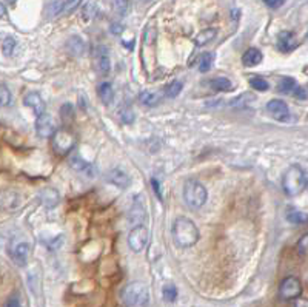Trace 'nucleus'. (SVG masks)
<instances>
[{
	"label": "nucleus",
	"instance_id": "36",
	"mask_svg": "<svg viewBox=\"0 0 308 307\" xmlns=\"http://www.w3.org/2000/svg\"><path fill=\"white\" fill-rule=\"evenodd\" d=\"M84 2V0H66V2H63V14H71L72 11L77 10V7H79L81 4Z\"/></svg>",
	"mask_w": 308,
	"mask_h": 307
},
{
	"label": "nucleus",
	"instance_id": "29",
	"mask_svg": "<svg viewBox=\"0 0 308 307\" xmlns=\"http://www.w3.org/2000/svg\"><path fill=\"white\" fill-rule=\"evenodd\" d=\"M182 88H184L182 82H179V81H173L170 85H167L165 93H167V96H168V97H171V99H173V97H177L179 94H181Z\"/></svg>",
	"mask_w": 308,
	"mask_h": 307
},
{
	"label": "nucleus",
	"instance_id": "13",
	"mask_svg": "<svg viewBox=\"0 0 308 307\" xmlns=\"http://www.w3.org/2000/svg\"><path fill=\"white\" fill-rule=\"evenodd\" d=\"M23 104L27 105V107H30L34 111L36 117L46 111V107H45V102H43L42 96L39 93H36V91H31V93H28L27 96H25Z\"/></svg>",
	"mask_w": 308,
	"mask_h": 307
},
{
	"label": "nucleus",
	"instance_id": "4",
	"mask_svg": "<svg viewBox=\"0 0 308 307\" xmlns=\"http://www.w3.org/2000/svg\"><path fill=\"white\" fill-rule=\"evenodd\" d=\"M184 199L187 206L193 210L203 207V204L208 199V192L196 179H188L184 186Z\"/></svg>",
	"mask_w": 308,
	"mask_h": 307
},
{
	"label": "nucleus",
	"instance_id": "12",
	"mask_svg": "<svg viewBox=\"0 0 308 307\" xmlns=\"http://www.w3.org/2000/svg\"><path fill=\"white\" fill-rule=\"evenodd\" d=\"M22 206V196L14 190H2L0 192V209L13 212Z\"/></svg>",
	"mask_w": 308,
	"mask_h": 307
},
{
	"label": "nucleus",
	"instance_id": "3",
	"mask_svg": "<svg viewBox=\"0 0 308 307\" xmlns=\"http://www.w3.org/2000/svg\"><path fill=\"white\" fill-rule=\"evenodd\" d=\"M148 296H149L148 287L143 283H140V281L126 284L120 292V299L126 307H140L146 304Z\"/></svg>",
	"mask_w": 308,
	"mask_h": 307
},
{
	"label": "nucleus",
	"instance_id": "31",
	"mask_svg": "<svg viewBox=\"0 0 308 307\" xmlns=\"http://www.w3.org/2000/svg\"><path fill=\"white\" fill-rule=\"evenodd\" d=\"M11 104V91L7 85L0 84V107H7Z\"/></svg>",
	"mask_w": 308,
	"mask_h": 307
},
{
	"label": "nucleus",
	"instance_id": "40",
	"mask_svg": "<svg viewBox=\"0 0 308 307\" xmlns=\"http://www.w3.org/2000/svg\"><path fill=\"white\" fill-rule=\"evenodd\" d=\"M151 186H152V190H154V193H156L158 196H159V199L162 201V192H161V182L158 181L156 177H152L151 179Z\"/></svg>",
	"mask_w": 308,
	"mask_h": 307
},
{
	"label": "nucleus",
	"instance_id": "22",
	"mask_svg": "<svg viewBox=\"0 0 308 307\" xmlns=\"http://www.w3.org/2000/svg\"><path fill=\"white\" fill-rule=\"evenodd\" d=\"M68 48H69V53L74 54V56H81L85 49V43L81 37L77 36H72L69 40H68Z\"/></svg>",
	"mask_w": 308,
	"mask_h": 307
},
{
	"label": "nucleus",
	"instance_id": "43",
	"mask_svg": "<svg viewBox=\"0 0 308 307\" xmlns=\"http://www.w3.org/2000/svg\"><path fill=\"white\" fill-rule=\"evenodd\" d=\"M294 307H308V299L306 298H296Z\"/></svg>",
	"mask_w": 308,
	"mask_h": 307
},
{
	"label": "nucleus",
	"instance_id": "21",
	"mask_svg": "<svg viewBox=\"0 0 308 307\" xmlns=\"http://www.w3.org/2000/svg\"><path fill=\"white\" fill-rule=\"evenodd\" d=\"M210 87L214 91H223V93L233 90V84H231V81L226 78H216V79L210 81Z\"/></svg>",
	"mask_w": 308,
	"mask_h": 307
},
{
	"label": "nucleus",
	"instance_id": "30",
	"mask_svg": "<svg viewBox=\"0 0 308 307\" xmlns=\"http://www.w3.org/2000/svg\"><path fill=\"white\" fill-rule=\"evenodd\" d=\"M250 85L253 90H258V91H267L268 90V82L262 78H259V76H253V78L250 79Z\"/></svg>",
	"mask_w": 308,
	"mask_h": 307
},
{
	"label": "nucleus",
	"instance_id": "7",
	"mask_svg": "<svg viewBox=\"0 0 308 307\" xmlns=\"http://www.w3.org/2000/svg\"><path fill=\"white\" fill-rule=\"evenodd\" d=\"M10 258L20 267L27 266L28 255H30V244L23 239H13L8 247Z\"/></svg>",
	"mask_w": 308,
	"mask_h": 307
},
{
	"label": "nucleus",
	"instance_id": "15",
	"mask_svg": "<svg viewBox=\"0 0 308 307\" xmlns=\"http://www.w3.org/2000/svg\"><path fill=\"white\" fill-rule=\"evenodd\" d=\"M108 181L113 186L119 187V189H126L128 186L131 184V177L128 176L123 170H120V168H113L108 173Z\"/></svg>",
	"mask_w": 308,
	"mask_h": 307
},
{
	"label": "nucleus",
	"instance_id": "25",
	"mask_svg": "<svg viewBox=\"0 0 308 307\" xmlns=\"http://www.w3.org/2000/svg\"><path fill=\"white\" fill-rule=\"evenodd\" d=\"M60 119H62V124L63 127H68L72 119H74V108L71 104H63L62 108H60Z\"/></svg>",
	"mask_w": 308,
	"mask_h": 307
},
{
	"label": "nucleus",
	"instance_id": "39",
	"mask_svg": "<svg viewBox=\"0 0 308 307\" xmlns=\"http://www.w3.org/2000/svg\"><path fill=\"white\" fill-rule=\"evenodd\" d=\"M264 4H265L268 8L277 10V8H280L282 5L285 4V0H264Z\"/></svg>",
	"mask_w": 308,
	"mask_h": 307
},
{
	"label": "nucleus",
	"instance_id": "9",
	"mask_svg": "<svg viewBox=\"0 0 308 307\" xmlns=\"http://www.w3.org/2000/svg\"><path fill=\"white\" fill-rule=\"evenodd\" d=\"M302 293V284L296 276H288L279 286V296L285 301L296 299Z\"/></svg>",
	"mask_w": 308,
	"mask_h": 307
},
{
	"label": "nucleus",
	"instance_id": "19",
	"mask_svg": "<svg viewBox=\"0 0 308 307\" xmlns=\"http://www.w3.org/2000/svg\"><path fill=\"white\" fill-rule=\"evenodd\" d=\"M59 199H60V196H59V192L56 189H46L42 193V202L46 209H54L59 204Z\"/></svg>",
	"mask_w": 308,
	"mask_h": 307
},
{
	"label": "nucleus",
	"instance_id": "8",
	"mask_svg": "<svg viewBox=\"0 0 308 307\" xmlns=\"http://www.w3.org/2000/svg\"><path fill=\"white\" fill-rule=\"evenodd\" d=\"M148 244V228L143 224H139L136 227H133V230L128 235V245L134 253H140L142 250H145Z\"/></svg>",
	"mask_w": 308,
	"mask_h": 307
},
{
	"label": "nucleus",
	"instance_id": "1",
	"mask_svg": "<svg viewBox=\"0 0 308 307\" xmlns=\"http://www.w3.org/2000/svg\"><path fill=\"white\" fill-rule=\"evenodd\" d=\"M171 236H173V242L176 244V247L190 249L194 244H197V241L200 238V233H199L197 225L190 218L179 216L173 222Z\"/></svg>",
	"mask_w": 308,
	"mask_h": 307
},
{
	"label": "nucleus",
	"instance_id": "34",
	"mask_svg": "<svg viewBox=\"0 0 308 307\" xmlns=\"http://www.w3.org/2000/svg\"><path fill=\"white\" fill-rule=\"evenodd\" d=\"M120 119L125 122V124H133L134 122V111H133V108H130V107H123V108H120Z\"/></svg>",
	"mask_w": 308,
	"mask_h": 307
},
{
	"label": "nucleus",
	"instance_id": "38",
	"mask_svg": "<svg viewBox=\"0 0 308 307\" xmlns=\"http://www.w3.org/2000/svg\"><path fill=\"white\" fill-rule=\"evenodd\" d=\"M5 307H22V302H20V298L17 295H11L7 302H5Z\"/></svg>",
	"mask_w": 308,
	"mask_h": 307
},
{
	"label": "nucleus",
	"instance_id": "14",
	"mask_svg": "<svg viewBox=\"0 0 308 307\" xmlns=\"http://www.w3.org/2000/svg\"><path fill=\"white\" fill-rule=\"evenodd\" d=\"M277 46L282 53H290L297 46V40L291 31H282L277 37Z\"/></svg>",
	"mask_w": 308,
	"mask_h": 307
},
{
	"label": "nucleus",
	"instance_id": "32",
	"mask_svg": "<svg viewBox=\"0 0 308 307\" xmlns=\"http://www.w3.org/2000/svg\"><path fill=\"white\" fill-rule=\"evenodd\" d=\"M113 10L117 16L123 17L128 11V0H113Z\"/></svg>",
	"mask_w": 308,
	"mask_h": 307
},
{
	"label": "nucleus",
	"instance_id": "18",
	"mask_svg": "<svg viewBox=\"0 0 308 307\" xmlns=\"http://www.w3.org/2000/svg\"><path fill=\"white\" fill-rule=\"evenodd\" d=\"M97 94H99V99L102 100V104H104V105H111L113 104L114 90H113V85L110 82H102L97 87Z\"/></svg>",
	"mask_w": 308,
	"mask_h": 307
},
{
	"label": "nucleus",
	"instance_id": "33",
	"mask_svg": "<svg viewBox=\"0 0 308 307\" xmlns=\"http://www.w3.org/2000/svg\"><path fill=\"white\" fill-rule=\"evenodd\" d=\"M156 39H158V30L154 27H148L143 33V42L146 45H152L154 42H156Z\"/></svg>",
	"mask_w": 308,
	"mask_h": 307
},
{
	"label": "nucleus",
	"instance_id": "44",
	"mask_svg": "<svg viewBox=\"0 0 308 307\" xmlns=\"http://www.w3.org/2000/svg\"><path fill=\"white\" fill-rule=\"evenodd\" d=\"M7 16V8L4 4H0V19H4Z\"/></svg>",
	"mask_w": 308,
	"mask_h": 307
},
{
	"label": "nucleus",
	"instance_id": "41",
	"mask_svg": "<svg viewBox=\"0 0 308 307\" xmlns=\"http://www.w3.org/2000/svg\"><path fill=\"white\" fill-rule=\"evenodd\" d=\"M122 31H123L122 25H119V23H113V25H111V33H113V34L119 36V34H122Z\"/></svg>",
	"mask_w": 308,
	"mask_h": 307
},
{
	"label": "nucleus",
	"instance_id": "28",
	"mask_svg": "<svg viewBox=\"0 0 308 307\" xmlns=\"http://www.w3.org/2000/svg\"><path fill=\"white\" fill-rule=\"evenodd\" d=\"M162 296L167 302H174L177 299V289L174 284H165L162 289Z\"/></svg>",
	"mask_w": 308,
	"mask_h": 307
},
{
	"label": "nucleus",
	"instance_id": "24",
	"mask_svg": "<svg viewBox=\"0 0 308 307\" xmlns=\"http://www.w3.org/2000/svg\"><path fill=\"white\" fill-rule=\"evenodd\" d=\"M287 221L294 224V225H302V224L308 222V215L303 212H299V210H290L287 213Z\"/></svg>",
	"mask_w": 308,
	"mask_h": 307
},
{
	"label": "nucleus",
	"instance_id": "23",
	"mask_svg": "<svg viewBox=\"0 0 308 307\" xmlns=\"http://www.w3.org/2000/svg\"><path fill=\"white\" fill-rule=\"evenodd\" d=\"M139 100L142 102L143 105H148V107H154V105H158L159 102H161V97L156 94V93H152V91H142L139 94Z\"/></svg>",
	"mask_w": 308,
	"mask_h": 307
},
{
	"label": "nucleus",
	"instance_id": "35",
	"mask_svg": "<svg viewBox=\"0 0 308 307\" xmlns=\"http://www.w3.org/2000/svg\"><path fill=\"white\" fill-rule=\"evenodd\" d=\"M297 252L302 257H308V233L302 235V238L297 241Z\"/></svg>",
	"mask_w": 308,
	"mask_h": 307
},
{
	"label": "nucleus",
	"instance_id": "16",
	"mask_svg": "<svg viewBox=\"0 0 308 307\" xmlns=\"http://www.w3.org/2000/svg\"><path fill=\"white\" fill-rule=\"evenodd\" d=\"M69 165H71V168H74L75 171L84 173V174H87L88 177H93V174H94V168H93V165H91L90 162H87L85 159H82L79 155H74V156L71 158Z\"/></svg>",
	"mask_w": 308,
	"mask_h": 307
},
{
	"label": "nucleus",
	"instance_id": "46",
	"mask_svg": "<svg viewBox=\"0 0 308 307\" xmlns=\"http://www.w3.org/2000/svg\"><path fill=\"white\" fill-rule=\"evenodd\" d=\"M306 36H308V34H306Z\"/></svg>",
	"mask_w": 308,
	"mask_h": 307
},
{
	"label": "nucleus",
	"instance_id": "11",
	"mask_svg": "<svg viewBox=\"0 0 308 307\" xmlns=\"http://www.w3.org/2000/svg\"><path fill=\"white\" fill-rule=\"evenodd\" d=\"M267 110L270 116L279 122H287L290 119V108L285 102L280 99H271L267 104Z\"/></svg>",
	"mask_w": 308,
	"mask_h": 307
},
{
	"label": "nucleus",
	"instance_id": "6",
	"mask_svg": "<svg viewBox=\"0 0 308 307\" xmlns=\"http://www.w3.org/2000/svg\"><path fill=\"white\" fill-rule=\"evenodd\" d=\"M93 62H94V70L99 76L105 78L111 71V60H110V51L105 45H99L94 49L93 54Z\"/></svg>",
	"mask_w": 308,
	"mask_h": 307
},
{
	"label": "nucleus",
	"instance_id": "42",
	"mask_svg": "<svg viewBox=\"0 0 308 307\" xmlns=\"http://www.w3.org/2000/svg\"><path fill=\"white\" fill-rule=\"evenodd\" d=\"M293 94H294L296 97H299V99H305V97H306V91H305L303 88H300V87H296V90L293 91Z\"/></svg>",
	"mask_w": 308,
	"mask_h": 307
},
{
	"label": "nucleus",
	"instance_id": "45",
	"mask_svg": "<svg viewBox=\"0 0 308 307\" xmlns=\"http://www.w3.org/2000/svg\"><path fill=\"white\" fill-rule=\"evenodd\" d=\"M8 2H10V4H16V0H8Z\"/></svg>",
	"mask_w": 308,
	"mask_h": 307
},
{
	"label": "nucleus",
	"instance_id": "10",
	"mask_svg": "<svg viewBox=\"0 0 308 307\" xmlns=\"http://www.w3.org/2000/svg\"><path fill=\"white\" fill-rule=\"evenodd\" d=\"M56 122L53 119L49 113H43L40 116L36 117V133L39 138L42 139H46V138H51L54 133H56Z\"/></svg>",
	"mask_w": 308,
	"mask_h": 307
},
{
	"label": "nucleus",
	"instance_id": "26",
	"mask_svg": "<svg viewBox=\"0 0 308 307\" xmlns=\"http://www.w3.org/2000/svg\"><path fill=\"white\" fill-rule=\"evenodd\" d=\"M296 87H297L296 81L293 78H288V76H287V78H282V81L279 82V91L285 93V94L293 93L296 90Z\"/></svg>",
	"mask_w": 308,
	"mask_h": 307
},
{
	"label": "nucleus",
	"instance_id": "5",
	"mask_svg": "<svg viewBox=\"0 0 308 307\" xmlns=\"http://www.w3.org/2000/svg\"><path fill=\"white\" fill-rule=\"evenodd\" d=\"M75 136L68 130V129H59L56 130V133L51 136V145H53V150L60 156H65L68 153H71L75 147Z\"/></svg>",
	"mask_w": 308,
	"mask_h": 307
},
{
	"label": "nucleus",
	"instance_id": "27",
	"mask_svg": "<svg viewBox=\"0 0 308 307\" xmlns=\"http://www.w3.org/2000/svg\"><path fill=\"white\" fill-rule=\"evenodd\" d=\"M213 59L214 56L211 53H203L202 57H200V62H199V71L200 73H207L211 70V65H213Z\"/></svg>",
	"mask_w": 308,
	"mask_h": 307
},
{
	"label": "nucleus",
	"instance_id": "20",
	"mask_svg": "<svg viewBox=\"0 0 308 307\" xmlns=\"http://www.w3.org/2000/svg\"><path fill=\"white\" fill-rule=\"evenodd\" d=\"M217 31L214 28H207V30H203L200 31L196 37H194V43L197 46H203V45H207L208 42H211L214 37H216Z\"/></svg>",
	"mask_w": 308,
	"mask_h": 307
},
{
	"label": "nucleus",
	"instance_id": "17",
	"mask_svg": "<svg viewBox=\"0 0 308 307\" xmlns=\"http://www.w3.org/2000/svg\"><path fill=\"white\" fill-rule=\"evenodd\" d=\"M264 56L258 48H248L244 56H242V64L244 67H256L262 62Z\"/></svg>",
	"mask_w": 308,
	"mask_h": 307
},
{
	"label": "nucleus",
	"instance_id": "37",
	"mask_svg": "<svg viewBox=\"0 0 308 307\" xmlns=\"http://www.w3.org/2000/svg\"><path fill=\"white\" fill-rule=\"evenodd\" d=\"M16 48V40L14 37H7L4 40V45H2V51H4V54L5 56H11L13 54V51Z\"/></svg>",
	"mask_w": 308,
	"mask_h": 307
},
{
	"label": "nucleus",
	"instance_id": "2",
	"mask_svg": "<svg viewBox=\"0 0 308 307\" xmlns=\"http://www.w3.org/2000/svg\"><path fill=\"white\" fill-rule=\"evenodd\" d=\"M308 184L306 173L299 165H291L282 177V189L288 196H297Z\"/></svg>",
	"mask_w": 308,
	"mask_h": 307
}]
</instances>
